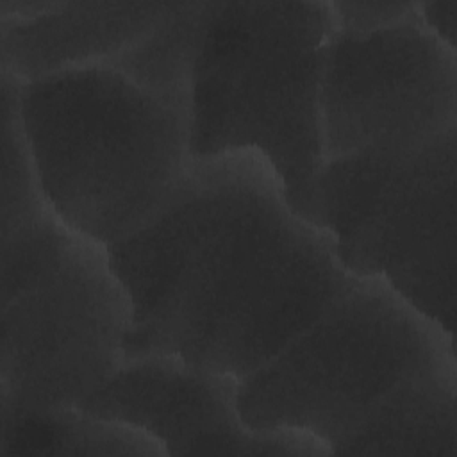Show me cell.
Wrapping results in <instances>:
<instances>
[{"label":"cell","instance_id":"obj_1","mask_svg":"<svg viewBox=\"0 0 457 457\" xmlns=\"http://www.w3.org/2000/svg\"><path fill=\"white\" fill-rule=\"evenodd\" d=\"M107 252L132 303L125 359L175 357L239 382L352 277L253 150L193 159L162 211Z\"/></svg>","mask_w":457,"mask_h":457},{"label":"cell","instance_id":"obj_2","mask_svg":"<svg viewBox=\"0 0 457 457\" xmlns=\"http://www.w3.org/2000/svg\"><path fill=\"white\" fill-rule=\"evenodd\" d=\"M20 112L48 207L107 248L162 211L193 161L189 105L114 64L21 82Z\"/></svg>","mask_w":457,"mask_h":457},{"label":"cell","instance_id":"obj_3","mask_svg":"<svg viewBox=\"0 0 457 457\" xmlns=\"http://www.w3.org/2000/svg\"><path fill=\"white\" fill-rule=\"evenodd\" d=\"M336 30L323 0L205 2L191 73V159L261 154L314 225L325 164L320 87Z\"/></svg>","mask_w":457,"mask_h":457},{"label":"cell","instance_id":"obj_4","mask_svg":"<svg viewBox=\"0 0 457 457\" xmlns=\"http://www.w3.org/2000/svg\"><path fill=\"white\" fill-rule=\"evenodd\" d=\"M2 432L79 409L125 362L130 296L107 246L48 207L0 234Z\"/></svg>","mask_w":457,"mask_h":457},{"label":"cell","instance_id":"obj_5","mask_svg":"<svg viewBox=\"0 0 457 457\" xmlns=\"http://www.w3.org/2000/svg\"><path fill=\"white\" fill-rule=\"evenodd\" d=\"M455 355V336L377 277H350L327 309L239 382L253 430L298 428L334 450L407 375Z\"/></svg>","mask_w":457,"mask_h":457},{"label":"cell","instance_id":"obj_6","mask_svg":"<svg viewBox=\"0 0 457 457\" xmlns=\"http://www.w3.org/2000/svg\"><path fill=\"white\" fill-rule=\"evenodd\" d=\"M457 130L393 154L327 161L316 182L318 225L341 266L377 277L455 336Z\"/></svg>","mask_w":457,"mask_h":457},{"label":"cell","instance_id":"obj_7","mask_svg":"<svg viewBox=\"0 0 457 457\" xmlns=\"http://www.w3.org/2000/svg\"><path fill=\"white\" fill-rule=\"evenodd\" d=\"M323 159L427 146L457 130V50L412 18L370 34L336 30L321 75Z\"/></svg>","mask_w":457,"mask_h":457},{"label":"cell","instance_id":"obj_8","mask_svg":"<svg viewBox=\"0 0 457 457\" xmlns=\"http://www.w3.org/2000/svg\"><path fill=\"white\" fill-rule=\"evenodd\" d=\"M239 380L166 355L125 359L79 407L132 423L159 439L168 455H332L298 428H250L237 409Z\"/></svg>","mask_w":457,"mask_h":457},{"label":"cell","instance_id":"obj_9","mask_svg":"<svg viewBox=\"0 0 457 457\" xmlns=\"http://www.w3.org/2000/svg\"><path fill=\"white\" fill-rule=\"evenodd\" d=\"M173 2H55L25 21H0V68L21 82L107 64L136 46Z\"/></svg>","mask_w":457,"mask_h":457},{"label":"cell","instance_id":"obj_10","mask_svg":"<svg viewBox=\"0 0 457 457\" xmlns=\"http://www.w3.org/2000/svg\"><path fill=\"white\" fill-rule=\"evenodd\" d=\"M457 357L400 380L334 450V455L457 453Z\"/></svg>","mask_w":457,"mask_h":457},{"label":"cell","instance_id":"obj_11","mask_svg":"<svg viewBox=\"0 0 457 457\" xmlns=\"http://www.w3.org/2000/svg\"><path fill=\"white\" fill-rule=\"evenodd\" d=\"M204 5L205 2H173L148 36L107 64H114L150 89L189 105Z\"/></svg>","mask_w":457,"mask_h":457},{"label":"cell","instance_id":"obj_12","mask_svg":"<svg viewBox=\"0 0 457 457\" xmlns=\"http://www.w3.org/2000/svg\"><path fill=\"white\" fill-rule=\"evenodd\" d=\"M20 423L36 428L39 439L34 445H39L37 452L41 453L71 457L168 455L164 445L146 430L121 420L95 416L80 409L59 411Z\"/></svg>","mask_w":457,"mask_h":457},{"label":"cell","instance_id":"obj_13","mask_svg":"<svg viewBox=\"0 0 457 457\" xmlns=\"http://www.w3.org/2000/svg\"><path fill=\"white\" fill-rule=\"evenodd\" d=\"M2 211L0 234L25 223L48 207L27 143L18 80L2 70Z\"/></svg>","mask_w":457,"mask_h":457},{"label":"cell","instance_id":"obj_14","mask_svg":"<svg viewBox=\"0 0 457 457\" xmlns=\"http://www.w3.org/2000/svg\"><path fill=\"white\" fill-rule=\"evenodd\" d=\"M336 27L346 34H370L420 16L418 2H330Z\"/></svg>","mask_w":457,"mask_h":457},{"label":"cell","instance_id":"obj_15","mask_svg":"<svg viewBox=\"0 0 457 457\" xmlns=\"http://www.w3.org/2000/svg\"><path fill=\"white\" fill-rule=\"evenodd\" d=\"M423 25L450 48L457 50V0L418 2Z\"/></svg>","mask_w":457,"mask_h":457},{"label":"cell","instance_id":"obj_16","mask_svg":"<svg viewBox=\"0 0 457 457\" xmlns=\"http://www.w3.org/2000/svg\"><path fill=\"white\" fill-rule=\"evenodd\" d=\"M54 4L46 0H0V21L32 20L52 9Z\"/></svg>","mask_w":457,"mask_h":457}]
</instances>
